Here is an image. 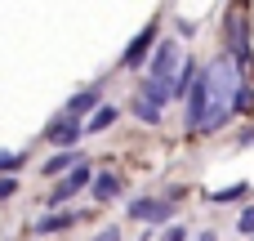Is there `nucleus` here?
I'll use <instances>...</instances> for the list:
<instances>
[{
    "instance_id": "f257e3e1",
    "label": "nucleus",
    "mask_w": 254,
    "mask_h": 241,
    "mask_svg": "<svg viewBox=\"0 0 254 241\" xmlns=\"http://www.w3.org/2000/svg\"><path fill=\"white\" fill-rule=\"evenodd\" d=\"M201 72H205L210 107H205V116H201V125H196V139H201V134H219V130L232 121V94H237V85H241V72H237L232 58H214V63L201 67Z\"/></svg>"
},
{
    "instance_id": "f03ea898",
    "label": "nucleus",
    "mask_w": 254,
    "mask_h": 241,
    "mask_svg": "<svg viewBox=\"0 0 254 241\" xmlns=\"http://www.w3.org/2000/svg\"><path fill=\"white\" fill-rule=\"evenodd\" d=\"M174 72H179V45H174V40H156V49H152V67H147V80L170 85Z\"/></svg>"
},
{
    "instance_id": "7ed1b4c3",
    "label": "nucleus",
    "mask_w": 254,
    "mask_h": 241,
    "mask_svg": "<svg viewBox=\"0 0 254 241\" xmlns=\"http://www.w3.org/2000/svg\"><path fill=\"white\" fill-rule=\"evenodd\" d=\"M89 179H94V165H89V161H76V170H71V174H67V179L54 188V192H49V206H63V201H71L80 188H89Z\"/></svg>"
},
{
    "instance_id": "20e7f679",
    "label": "nucleus",
    "mask_w": 254,
    "mask_h": 241,
    "mask_svg": "<svg viewBox=\"0 0 254 241\" xmlns=\"http://www.w3.org/2000/svg\"><path fill=\"white\" fill-rule=\"evenodd\" d=\"M156 40H161V31H156V22H147L134 40H129V49H125V58H121V67H143V58L156 49Z\"/></svg>"
},
{
    "instance_id": "39448f33",
    "label": "nucleus",
    "mask_w": 254,
    "mask_h": 241,
    "mask_svg": "<svg viewBox=\"0 0 254 241\" xmlns=\"http://www.w3.org/2000/svg\"><path fill=\"white\" fill-rule=\"evenodd\" d=\"M205 107H210V89H205V72H196V80H192V89H188V130H192V134H196Z\"/></svg>"
},
{
    "instance_id": "423d86ee",
    "label": "nucleus",
    "mask_w": 254,
    "mask_h": 241,
    "mask_svg": "<svg viewBox=\"0 0 254 241\" xmlns=\"http://www.w3.org/2000/svg\"><path fill=\"white\" fill-rule=\"evenodd\" d=\"M129 219H138V224H170V219H174V206H170V201H147V197H143V201L129 206Z\"/></svg>"
},
{
    "instance_id": "0eeeda50",
    "label": "nucleus",
    "mask_w": 254,
    "mask_h": 241,
    "mask_svg": "<svg viewBox=\"0 0 254 241\" xmlns=\"http://www.w3.org/2000/svg\"><path fill=\"white\" fill-rule=\"evenodd\" d=\"M80 134H85V125H80L76 116H63V121H54V125L45 130V139H49L54 148H71V143H76Z\"/></svg>"
},
{
    "instance_id": "6e6552de",
    "label": "nucleus",
    "mask_w": 254,
    "mask_h": 241,
    "mask_svg": "<svg viewBox=\"0 0 254 241\" xmlns=\"http://www.w3.org/2000/svg\"><path fill=\"white\" fill-rule=\"evenodd\" d=\"M228 40H232V54H237V58H232L237 72H246V67H250V45H246V22H241V18L228 22Z\"/></svg>"
},
{
    "instance_id": "1a4fd4ad",
    "label": "nucleus",
    "mask_w": 254,
    "mask_h": 241,
    "mask_svg": "<svg viewBox=\"0 0 254 241\" xmlns=\"http://www.w3.org/2000/svg\"><path fill=\"white\" fill-rule=\"evenodd\" d=\"M98 103H103V94H98V89H80L76 98H67V116H76V121H80V116H85V112H94Z\"/></svg>"
},
{
    "instance_id": "9d476101",
    "label": "nucleus",
    "mask_w": 254,
    "mask_h": 241,
    "mask_svg": "<svg viewBox=\"0 0 254 241\" xmlns=\"http://www.w3.org/2000/svg\"><path fill=\"white\" fill-rule=\"evenodd\" d=\"M121 188H125V183H121V174H112V170L94 179V197H98V201H112V197H121Z\"/></svg>"
},
{
    "instance_id": "9b49d317",
    "label": "nucleus",
    "mask_w": 254,
    "mask_h": 241,
    "mask_svg": "<svg viewBox=\"0 0 254 241\" xmlns=\"http://www.w3.org/2000/svg\"><path fill=\"white\" fill-rule=\"evenodd\" d=\"M76 161H80V157H76V152L67 148V152H58L54 161H45V165H40V174H45V179H58V174H63V170H71Z\"/></svg>"
},
{
    "instance_id": "f8f14e48",
    "label": "nucleus",
    "mask_w": 254,
    "mask_h": 241,
    "mask_svg": "<svg viewBox=\"0 0 254 241\" xmlns=\"http://www.w3.org/2000/svg\"><path fill=\"white\" fill-rule=\"evenodd\" d=\"M107 125H116V107H107V103H98L85 130H89V134H98V130H107Z\"/></svg>"
},
{
    "instance_id": "ddd939ff",
    "label": "nucleus",
    "mask_w": 254,
    "mask_h": 241,
    "mask_svg": "<svg viewBox=\"0 0 254 241\" xmlns=\"http://www.w3.org/2000/svg\"><path fill=\"white\" fill-rule=\"evenodd\" d=\"M71 224H76V215H45V219L36 224V233L49 237V233H63V228H71Z\"/></svg>"
},
{
    "instance_id": "4468645a",
    "label": "nucleus",
    "mask_w": 254,
    "mask_h": 241,
    "mask_svg": "<svg viewBox=\"0 0 254 241\" xmlns=\"http://www.w3.org/2000/svg\"><path fill=\"white\" fill-rule=\"evenodd\" d=\"M254 107V89L250 85H237V94H232V112H250Z\"/></svg>"
},
{
    "instance_id": "2eb2a0df",
    "label": "nucleus",
    "mask_w": 254,
    "mask_h": 241,
    "mask_svg": "<svg viewBox=\"0 0 254 241\" xmlns=\"http://www.w3.org/2000/svg\"><path fill=\"white\" fill-rule=\"evenodd\" d=\"M237 197H246V183H232V188L214 192V201H237Z\"/></svg>"
},
{
    "instance_id": "dca6fc26",
    "label": "nucleus",
    "mask_w": 254,
    "mask_h": 241,
    "mask_svg": "<svg viewBox=\"0 0 254 241\" xmlns=\"http://www.w3.org/2000/svg\"><path fill=\"white\" fill-rule=\"evenodd\" d=\"M13 165H22V157H18V152H0V174L13 170Z\"/></svg>"
},
{
    "instance_id": "f3484780",
    "label": "nucleus",
    "mask_w": 254,
    "mask_h": 241,
    "mask_svg": "<svg viewBox=\"0 0 254 241\" xmlns=\"http://www.w3.org/2000/svg\"><path fill=\"white\" fill-rule=\"evenodd\" d=\"M241 233H246V237H254V206L241 215Z\"/></svg>"
},
{
    "instance_id": "a211bd4d",
    "label": "nucleus",
    "mask_w": 254,
    "mask_h": 241,
    "mask_svg": "<svg viewBox=\"0 0 254 241\" xmlns=\"http://www.w3.org/2000/svg\"><path fill=\"white\" fill-rule=\"evenodd\" d=\"M13 192H18V183H13V179H0V201H9Z\"/></svg>"
},
{
    "instance_id": "6ab92c4d",
    "label": "nucleus",
    "mask_w": 254,
    "mask_h": 241,
    "mask_svg": "<svg viewBox=\"0 0 254 241\" xmlns=\"http://www.w3.org/2000/svg\"><path fill=\"white\" fill-rule=\"evenodd\" d=\"M94 241H121V228H103V233H98Z\"/></svg>"
},
{
    "instance_id": "aec40b11",
    "label": "nucleus",
    "mask_w": 254,
    "mask_h": 241,
    "mask_svg": "<svg viewBox=\"0 0 254 241\" xmlns=\"http://www.w3.org/2000/svg\"><path fill=\"white\" fill-rule=\"evenodd\" d=\"M165 241H188V233H183V228H170V233H165Z\"/></svg>"
},
{
    "instance_id": "412c9836",
    "label": "nucleus",
    "mask_w": 254,
    "mask_h": 241,
    "mask_svg": "<svg viewBox=\"0 0 254 241\" xmlns=\"http://www.w3.org/2000/svg\"><path fill=\"white\" fill-rule=\"evenodd\" d=\"M201 241H219V237H214V233H205V237H201Z\"/></svg>"
}]
</instances>
